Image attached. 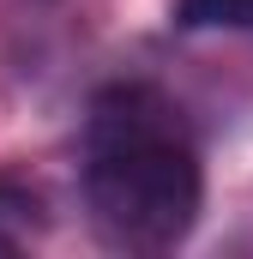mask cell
<instances>
[{
  "label": "cell",
  "mask_w": 253,
  "mask_h": 259,
  "mask_svg": "<svg viewBox=\"0 0 253 259\" xmlns=\"http://www.w3.org/2000/svg\"><path fill=\"white\" fill-rule=\"evenodd\" d=\"M78 193L91 229L121 253L181 247L205 205V169L181 103L145 78L97 91L85 115Z\"/></svg>",
  "instance_id": "obj_1"
},
{
  "label": "cell",
  "mask_w": 253,
  "mask_h": 259,
  "mask_svg": "<svg viewBox=\"0 0 253 259\" xmlns=\"http://www.w3.org/2000/svg\"><path fill=\"white\" fill-rule=\"evenodd\" d=\"M181 30H253V0H175Z\"/></svg>",
  "instance_id": "obj_2"
},
{
  "label": "cell",
  "mask_w": 253,
  "mask_h": 259,
  "mask_svg": "<svg viewBox=\"0 0 253 259\" xmlns=\"http://www.w3.org/2000/svg\"><path fill=\"white\" fill-rule=\"evenodd\" d=\"M43 223H49L43 217V193L30 181H18V175H0V229L18 235V229H43Z\"/></svg>",
  "instance_id": "obj_3"
},
{
  "label": "cell",
  "mask_w": 253,
  "mask_h": 259,
  "mask_svg": "<svg viewBox=\"0 0 253 259\" xmlns=\"http://www.w3.org/2000/svg\"><path fill=\"white\" fill-rule=\"evenodd\" d=\"M18 253V235H6V229H0V259H12Z\"/></svg>",
  "instance_id": "obj_4"
}]
</instances>
